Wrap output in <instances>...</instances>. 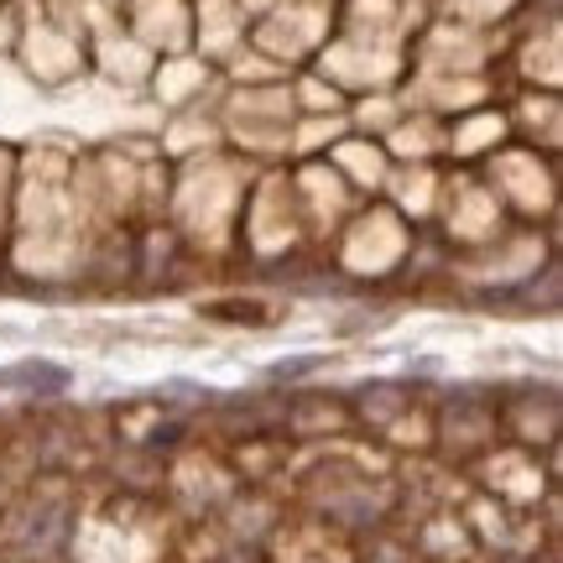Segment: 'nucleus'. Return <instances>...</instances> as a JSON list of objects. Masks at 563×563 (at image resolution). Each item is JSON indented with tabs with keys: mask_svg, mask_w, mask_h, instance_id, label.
<instances>
[{
	"mask_svg": "<svg viewBox=\"0 0 563 563\" xmlns=\"http://www.w3.org/2000/svg\"><path fill=\"white\" fill-rule=\"evenodd\" d=\"M0 386H11V391H63V386H68V371H63V365H47V361H26V365L0 371Z\"/></svg>",
	"mask_w": 563,
	"mask_h": 563,
	"instance_id": "1",
	"label": "nucleus"
}]
</instances>
